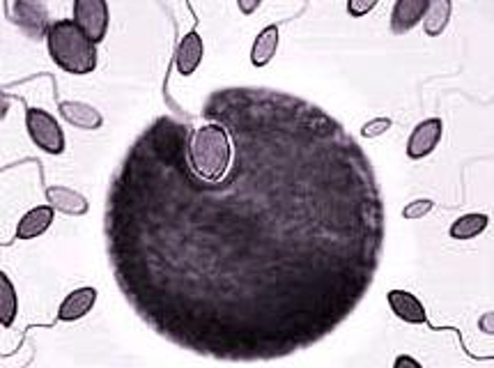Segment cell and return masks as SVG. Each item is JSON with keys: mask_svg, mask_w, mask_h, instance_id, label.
Returning a JSON list of instances; mask_svg holds the SVG:
<instances>
[{"mask_svg": "<svg viewBox=\"0 0 494 368\" xmlns=\"http://www.w3.org/2000/svg\"><path fill=\"white\" fill-rule=\"evenodd\" d=\"M308 106L297 132L228 129L221 180L186 164L171 122L168 180L136 155L118 171L106 235L115 281L161 336L224 359H270L315 343L361 302L379 263L382 198L370 164L343 125Z\"/></svg>", "mask_w": 494, "mask_h": 368, "instance_id": "6da1fadb", "label": "cell"}, {"mask_svg": "<svg viewBox=\"0 0 494 368\" xmlns=\"http://www.w3.org/2000/svg\"><path fill=\"white\" fill-rule=\"evenodd\" d=\"M186 164L202 180H221L232 164V138L228 126L218 120H209L195 126L186 143Z\"/></svg>", "mask_w": 494, "mask_h": 368, "instance_id": "7a4b0ae2", "label": "cell"}, {"mask_svg": "<svg viewBox=\"0 0 494 368\" xmlns=\"http://www.w3.org/2000/svg\"><path fill=\"white\" fill-rule=\"evenodd\" d=\"M46 46L51 60L65 74L87 76L97 69V44L76 26L74 19L51 23V28L46 33Z\"/></svg>", "mask_w": 494, "mask_h": 368, "instance_id": "3957f363", "label": "cell"}, {"mask_svg": "<svg viewBox=\"0 0 494 368\" xmlns=\"http://www.w3.org/2000/svg\"><path fill=\"white\" fill-rule=\"evenodd\" d=\"M26 129H28L30 141H33L42 152H46V155L57 157L67 150L65 129L49 111L37 109V106L26 109Z\"/></svg>", "mask_w": 494, "mask_h": 368, "instance_id": "277c9868", "label": "cell"}, {"mask_svg": "<svg viewBox=\"0 0 494 368\" xmlns=\"http://www.w3.org/2000/svg\"><path fill=\"white\" fill-rule=\"evenodd\" d=\"M109 3L106 0H76L74 23L95 44H102L109 33Z\"/></svg>", "mask_w": 494, "mask_h": 368, "instance_id": "5b68a950", "label": "cell"}, {"mask_svg": "<svg viewBox=\"0 0 494 368\" xmlns=\"http://www.w3.org/2000/svg\"><path fill=\"white\" fill-rule=\"evenodd\" d=\"M444 136V122L439 118H428L414 126L407 138V157L421 161L430 157Z\"/></svg>", "mask_w": 494, "mask_h": 368, "instance_id": "8992f818", "label": "cell"}, {"mask_svg": "<svg viewBox=\"0 0 494 368\" xmlns=\"http://www.w3.org/2000/svg\"><path fill=\"white\" fill-rule=\"evenodd\" d=\"M95 304H97V288L92 286L76 288V290H72V293L63 299V304L57 306V320L60 322L83 320Z\"/></svg>", "mask_w": 494, "mask_h": 368, "instance_id": "52a82bcc", "label": "cell"}, {"mask_svg": "<svg viewBox=\"0 0 494 368\" xmlns=\"http://www.w3.org/2000/svg\"><path fill=\"white\" fill-rule=\"evenodd\" d=\"M202 56H205V44H202V37L198 34V30H189L184 34L182 42L178 46V53H175V67H178L179 76H191L195 74V69L201 67Z\"/></svg>", "mask_w": 494, "mask_h": 368, "instance_id": "ba28073f", "label": "cell"}, {"mask_svg": "<svg viewBox=\"0 0 494 368\" xmlns=\"http://www.w3.org/2000/svg\"><path fill=\"white\" fill-rule=\"evenodd\" d=\"M386 302H389L391 310L396 313L407 325H428V313L425 306L421 304V299L416 295L407 293V290H389L386 293Z\"/></svg>", "mask_w": 494, "mask_h": 368, "instance_id": "9c48e42d", "label": "cell"}, {"mask_svg": "<svg viewBox=\"0 0 494 368\" xmlns=\"http://www.w3.org/2000/svg\"><path fill=\"white\" fill-rule=\"evenodd\" d=\"M428 0H398L391 12V33L405 34L423 21Z\"/></svg>", "mask_w": 494, "mask_h": 368, "instance_id": "30bf717a", "label": "cell"}, {"mask_svg": "<svg viewBox=\"0 0 494 368\" xmlns=\"http://www.w3.org/2000/svg\"><path fill=\"white\" fill-rule=\"evenodd\" d=\"M46 201L56 212L69 214V217H83L90 210V203L83 194L69 189V187H46Z\"/></svg>", "mask_w": 494, "mask_h": 368, "instance_id": "8fae6325", "label": "cell"}, {"mask_svg": "<svg viewBox=\"0 0 494 368\" xmlns=\"http://www.w3.org/2000/svg\"><path fill=\"white\" fill-rule=\"evenodd\" d=\"M56 221V210L51 205L33 207L28 212L19 218L17 224V240H34V237L44 235L46 230L51 228Z\"/></svg>", "mask_w": 494, "mask_h": 368, "instance_id": "7c38bea8", "label": "cell"}, {"mask_svg": "<svg viewBox=\"0 0 494 368\" xmlns=\"http://www.w3.org/2000/svg\"><path fill=\"white\" fill-rule=\"evenodd\" d=\"M57 109H60V115H63L69 125L79 126V129L95 132V129H102L103 126V115L86 102H60Z\"/></svg>", "mask_w": 494, "mask_h": 368, "instance_id": "4fadbf2b", "label": "cell"}, {"mask_svg": "<svg viewBox=\"0 0 494 368\" xmlns=\"http://www.w3.org/2000/svg\"><path fill=\"white\" fill-rule=\"evenodd\" d=\"M278 42H281L278 26H276V23L264 26V28L258 33V37H255V42H253V49H251L253 67H267V65L274 60L276 51H278Z\"/></svg>", "mask_w": 494, "mask_h": 368, "instance_id": "5bb4252c", "label": "cell"}, {"mask_svg": "<svg viewBox=\"0 0 494 368\" xmlns=\"http://www.w3.org/2000/svg\"><path fill=\"white\" fill-rule=\"evenodd\" d=\"M490 224H492L490 214H483V212L462 214V217H458L453 224H451V228H448V237L458 242H469L474 240V237L481 235V233H485V230L490 228Z\"/></svg>", "mask_w": 494, "mask_h": 368, "instance_id": "9a60e30c", "label": "cell"}, {"mask_svg": "<svg viewBox=\"0 0 494 368\" xmlns=\"http://www.w3.org/2000/svg\"><path fill=\"white\" fill-rule=\"evenodd\" d=\"M453 17V3L451 0H432L428 3V10L423 14V30L428 37H439L446 30Z\"/></svg>", "mask_w": 494, "mask_h": 368, "instance_id": "2e32d148", "label": "cell"}, {"mask_svg": "<svg viewBox=\"0 0 494 368\" xmlns=\"http://www.w3.org/2000/svg\"><path fill=\"white\" fill-rule=\"evenodd\" d=\"M17 290H14V283L7 276V272H0V322L3 327L11 329L14 327V320H17Z\"/></svg>", "mask_w": 494, "mask_h": 368, "instance_id": "e0dca14e", "label": "cell"}, {"mask_svg": "<svg viewBox=\"0 0 494 368\" xmlns=\"http://www.w3.org/2000/svg\"><path fill=\"white\" fill-rule=\"evenodd\" d=\"M435 210V201L432 198H419V201H412L405 205V210H402V217L409 218V221H414V218H423L425 214L432 212Z\"/></svg>", "mask_w": 494, "mask_h": 368, "instance_id": "ac0fdd59", "label": "cell"}, {"mask_svg": "<svg viewBox=\"0 0 494 368\" xmlns=\"http://www.w3.org/2000/svg\"><path fill=\"white\" fill-rule=\"evenodd\" d=\"M391 126H393V120H391V118H375V120L366 122V125L359 129V134H361L363 138H375L389 132Z\"/></svg>", "mask_w": 494, "mask_h": 368, "instance_id": "d6986e66", "label": "cell"}, {"mask_svg": "<svg viewBox=\"0 0 494 368\" xmlns=\"http://www.w3.org/2000/svg\"><path fill=\"white\" fill-rule=\"evenodd\" d=\"M377 7V0H350L347 3V12H350L352 17H366L368 12H373Z\"/></svg>", "mask_w": 494, "mask_h": 368, "instance_id": "ffe728a7", "label": "cell"}, {"mask_svg": "<svg viewBox=\"0 0 494 368\" xmlns=\"http://www.w3.org/2000/svg\"><path fill=\"white\" fill-rule=\"evenodd\" d=\"M393 366H396V368H400V366L421 368V362H419V359H414V356H409V355H400V356H396V362H393Z\"/></svg>", "mask_w": 494, "mask_h": 368, "instance_id": "44dd1931", "label": "cell"}, {"mask_svg": "<svg viewBox=\"0 0 494 368\" xmlns=\"http://www.w3.org/2000/svg\"><path fill=\"white\" fill-rule=\"evenodd\" d=\"M492 318H494V313H492V310H488V313H485V316L481 318V322H478V325H481V332L488 334V336H492V334H494Z\"/></svg>", "mask_w": 494, "mask_h": 368, "instance_id": "7402d4cb", "label": "cell"}, {"mask_svg": "<svg viewBox=\"0 0 494 368\" xmlns=\"http://www.w3.org/2000/svg\"><path fill=\"white\" fill-rule=\"evenodd\" d=\"M258 7H260V0H251V3H247V0H239L241 14H253V12L258 10Z\"/></svg>", "mask_w": 494, "mask_h": 368, "instance_id": "603a6c76", "label": "cell"}]
</instances>
